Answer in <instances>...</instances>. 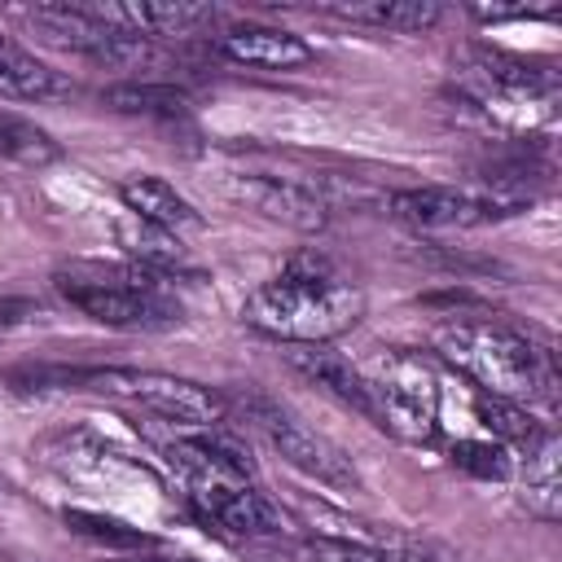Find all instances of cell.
I'll return each mask as SVG.
<instances>
[{
  "instance_id": "ba28073f",
  "label": "cell",
  "mask_w": 562,
  "mask_h": 562,
  "mask_svg": "<svg viewBox=\"0 0 562 562\" xmlns=\"http://www.w3.org/2000/svg\"><path fill=\"white\" fill-rule=\"evenodd\" d=\"M162 461L184 483V492H206V487H228V483H255L250 452L237 439L220 435L215 426H193L189 435H171L162 443Z\"/></svg>"
},
{
  "instance_id": "7c38bea8",
  "label": "cell",
  "mask_w": 562,
  "mask_h": 562,
  "mask_svg": "<svg viewBox=\"0 0 562 562\" xmlns=\"http://www.w3.org/2000/svg\"><path fill=\"white\" fill-rule=\"evenodd\" d=\"M92 9V18H101L110 31L119 35H198L202 26H215L220 9L211 4H184V0H145V4H101V0H83Z\"/></svg>"
},
{
  "instance_id": "7402d4cb",
  "label": "cell",
  "mask_w": 562,
  "mask_h": 562,
  "mask_svg": "<svg viewBox=\"0 0 562 562\" xmlns=\"http://www.w3.org/2000/svg\"><path fill=\"white\" fill-rule=\"evenodd\" d=\"M123 246L132 255V263L158 272V277H176V272H189V250L180 246V237L162 233V228H149L136 220V228H123Z\"/></svg>"
},
{
  "instance_id": "e0dca14e",
  "label": "cell",
  "mask_w": 562,
  "mask_h": 562,
  "mask_svg": "<svg viewBox=\"0 0 562 562\" xmlns=\"http://www.w3.org/2000/svg\"><path fill=\"white\" fill-rule=\"evenodd\" d=\"M522 501L536 518L558 522L562 518V479H558V435L544 430L527 448V474H522Z\"/></svg>"
},
{
  "instance_id": "44dd1931",
  "label": "cell",
  "mask_w": 562,
  "mask_h": 562,
  "mask_svg": "<svg viewBox=\"0 0 562 562\" xmlns=\"http://www.w3.org/2000/svg\"><path fill=\"white\" fill-rule=\"evenodd\" d=\"M474 417H479V426L483 430H492L496 435V443H518V448H531L540 435H544V426L518 404V400H501V395H487V391H479L474 395Z\"/></svg>"
},
{
  "instance_id": "2e32d148",
  "label": "cell",
  "mask_w": 562,
  "mask_h": 562,
  "mask_svg": "<svg viewBox=\"0 0 562 562\" xmlns=\"http://www.w3.org/2000/svg\"><path fill=\"white\" fill-rule=\"evenodd\" d=\"M66 92H70V79L61 70H53L35 53L0 35V97L4 101H53Z\"/></svg>"
},
{
  "instance_id": "6da1fadb",
  "label": "cell",
  "mask_w": 562,
  "mask_h": 562,
  "mask_svg": "<svg viewBox=\"0 0 562 562\" xmlns=\"http://www.w3.org/2000/svg\"><path fill=\"white\" fill-rule=\"evenodd\" d=\"M360 316H364L360 285L334 272L325 259H307V255L290 259L277 277L259 281L241 303V321L255 334L277 338L285 347L334 342L338 334L356 329Z\"/></svg>"
},
{
  "instance_id": "9a60e30c",
  "label": "cell",
  "mask_w": 562,
  "mask_h": 562,
  "mask_svg": "<svg viewBox=\"0 0 562 562\" xmlns=\"http://www.w3.org/2000/svg\"><path fill=\"white\" fill-rule=\"evenodd\" d=\"M285 360H290L294 373H303L307 382H316L321 391H329L338 404H347V408H356L360 417L373 422V391H369V378H364V369H356L342 351H334L329 342H316V347H290Z\"/></svg>"
},
{
  "instance_id": "52a82bcc",
  "label": "cell",
  "mask_w": 562,
  "mask_h": 562,
  "mask_svg": "<svg viewBox=\"0 0 562 562\" xmlns=\"http://www.w3.org/2000/svg\"><path fill=\"white\" fill-rule=\"evenodd\" d=\"M461 83L470 88L474 105H483L487 114H505V110H531V105H544L558 88L553 70L518 57V53H505V48H470L465 53V66H461Z\"/></svg>"
},
{
  "instance_id": "484cf974",
  "label": "cell",
  "mask_w": 562,
  "mask_h": 562,
  "mask_svg": "<svg viewBox=\"0 0 562 562\" xmlns=\"http://www.w3.org/2000/svg\"><path fill=\"white\" fill-rule=\"evenodd\" d=\"M40 316V303L26 299V294H0V329H13V325H26Z\"/></svg>"
},
{
  "instance_id": "9c48e42d",
  "label": "cell",
  "mask_w": 562,
  "mask_h": 562,
  "mask_svg": "<svg viewBox=\"0 0 562 562\" xmlns=\"http://www.w3.org/2000/svg\"><path fill=\"white\" fill-rule=\"evenodd\" d=\"M386 211L413 228L426 233H448V228H479L492 220L514 215L509 206H501L492 193L483 189H457V184H417V189H400L386 198Z\"/></svg>"
},
{
  "instance_id": "7a4b0ae2",
  "label": "cell",
  "mask_w": 562,
  "mask_h": 562,
  "mask_svg": "<svg viewBox=\"0 0 562 562\" xmlns=\"http://www.w3.org/2000/svg\"><path fill=\"white\" fill-rule=\"evenodd\" d=\"M435 351L443 360H452L465 378H474L479 391H487V395L518 400V404L558 395L553 351L505 321L452 316L435 329Z\"/></svg>"
},
{
  "instance_id": "4fadbf2b",
  "label": "cell",
  "mask_w": 562,
  "mask_h": 562,
  "mask_svg": "<svg viewBox=\"0 0 562 562\" xmlns=\"http://www.w3.org/2000/svg\"><path fill=\"white\" fill-rule=\"evenodd\" d=\"M215 48L237 61V66H255V70H294L312 61V44L285 26H263V22H246V26H228Z\"/></svg>"
},
{
  "instance_id": "5b68a950",
  "label": "cell",
  "mask_w": 562,
  "mask_h": 562,
  "mask_svg": "<svg viewBox=\"0 0 562 562\" xmlns=\"http://www.w3.org/2000/svg\"><path fill=\"white\" fill-rule=\"evenodd\" d=\"M373 422L408 443H435L439 435V373L426 356L386 351L369 373Z\"/></svg>"
},
{
  "instance_id": "30bf717a",
  "label": "cell",
  "mask_w": 562,
  "mask_h": 562,
  "mask_svg": "<svg viewBox=\"0 0 562 562\" xmlns=\"http://www.w3.org/2000/svg\"><path fill=\"white\" fill-rule=\"evenodd\" d=\"M189 509L198 514L202 527H215L220 536H277L285 527L281 509L255 487V483H228V487H206L189 492Z\"/></svg>"
},
{
  "instance_id": "ffe728a7",
  "label": "cell",
  "mask_w": 562,
  "mask_h": 562,
  "mask_svg": "<svg viewBox=\"0 0 562 562\" xmlns=\"http://www.w3.org/2000/svg\"><path fill=\"white\" fill-rule=\"evenodd\" d=\"M61 158V145L53 140V132H44L35 119L0 110V162H18V167H48Z\"/></svg>"
},
{
  "instance_id": "cb8c5ba5",
  "label": "cell",
  "mask_w": 562,
  "mask_h": 562,
  "mask_svg": "<svg viewBox=\"0 0 562 562\" xmlns=\"http://www.w3.org/2000/svg\"><path fill=\"white\" fill-rule=\"evenodd\" d=\"M66 527H75V531H79V536H88V540L123 544V549H145V544H154L140 527H127V522H119V518L88 514V509H66Z\"/></svg>"
},
{
  "instance_id": "ac0fdd59",
  "label": "cell",
  "mask_w": 562,
  "mask_h": 562,
  "mask_svg": "<svg viewBox=\"0 0 562 562\" xmlns=\"http://www.w3.org/2000/svg\"><path fill=\"white\" fill-rule=\"evenodd\" d=\"M334 13L356 26H378V31H400V35H422L443 18L435 0H369V4H338Z\"/></svg>"
},
{
  "instance_id": "277c9868",
  "label": "cell",
  "mask_w": 562,
  "mask_h": 562,
  "mask_svg": "<svg viewBox=\"0 0 562 562\" xmlns=\"http://www.w3.org/2000/svg\"><path fill=\"white\" fill-rule=\"evenodd\" d=\"M18 391H88V395H110L119 404L145 408L162 422H180V426H215L224 417V400L193 382V378H176V373H158V369H101V364H40V369H18L13 373Z\"/></svg>"
},
{
  "instance_id": "8992f818",
  "label": "cell",
  "mask_w": 562,
  "mask_h": 562,
  "mask_svg": "<svg viewBox=\"0 0 562 562\" xmlns=\"http://www.w3.org/2000/svg\"><path fill=\"white\" fill-rule=\"evenodd\" d=\"M241 408H246V422L272 443V452L285 465H294L299 474H307V479H316L325 487H338V492H356L360 487V474H356L351 457L329 435H321L316 426H307L290 404H281L277 395L250 391L241 400Z\"/></svg>"
},
{
  "instance_id": "3957f363",
  "label": "cell",
  "mask_w": 562,
  "mask_h": 562,
  "mask_svg": "<svg viewBox=\"0 0 562 562\" xmlns=\"http://www.w3.org/2000/svg\"><path fill=\"white\" fill-rule=\"evenodd\" d=\"M53 290L61 303L83 312L105 329L127 334H158L184 321L180 299L171 294L167 277L140 263H101V259H70L53 268Z\"/></svg>"
},
{
  "instance_id": "8fae6325",
  "label": "cell",
  "mask_w": 562,
  "mask_h": 562,
  "mask_svg": "<svg viewBox=\"0 0 562 562\" xmlns=\"http://www.w3.org/2000/svg\"><path fill=\"white\" fill-rule=\"evenodd\" d=\"M228 189H233V198H241L259 215L281 220V224L303 228V233L325 228V220H329V202L312 184H303L294 176H259V171H246V176H233Z\"/></svg>"
},
{
  "instance_id": "5bb4252c",
  "label": "cell",
  "mask_w": 562,
  "mask_h": 562,
  "mask_svg": "<svg viewBox=\"0 0 562 562\" xmlns=\"http://www.w3.org/2000/svg\"><path fill=\"white\" fill-rule=\"evenodd\" d=\"M119 198H123V206H127L140 224L162 228V233H171V237L198 233V228L206 224L202 211H198L176 184H167L162 176H149V171H136V176L119 180Z\"/></svg>"
},
{
  "instance_id": "d6986e66",
  "label": "cell",
  "mask_w": 562,
  "mask_h": 562,
  "mask_svg": "<svg viewBox=\"0 0 562 562\" xmlns=\"http://www.w3.org/2000/svg\"><path fill=\"white\" fill-rule=\"evenodd\" d=\"M101 101L119 114H145V119H184L193 110V97L176 83H114L101 92Z\"/></svg>"
},
{
  "instance_id": "603a6c76",
  "label": "cell",
  "mask_w": 562,
  "mask_h": 562,
  "mask_svg": "<svg viewBox=\"0 0 562 562\" xmlns=\"http://www.w3.org/2000/svg\"><path fill=\"white\" fill-rule=\"evenodd\" d=\"M303 562H426L417 553H395V549H373V544H351V540H303L299 549Z\"/></svg>"
},
{
  "instance_id": "d4e9b609",
  "label": "cell",
  "mask_w": 562,
  "mask_h": 562,
  "mask_svg": "<svg viewBox=\"0 0 562 562\" xmlns=\"http://www.w3.org/2000/svg\"><path fill=\"white\" fill-rule=\"evenodd\" d=\"M452 465H461L479 479H505L509 474V452L496 439H457L452 443Z\"/></svg>"
}]
</instances>
